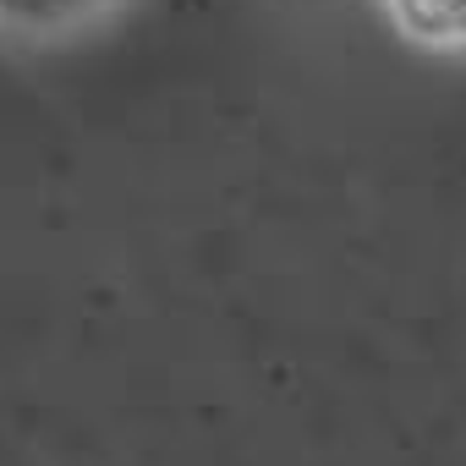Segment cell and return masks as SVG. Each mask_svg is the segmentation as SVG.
I'll use <instances>...</instances> for the list:
<instances>
[{"label":"cell","instance_id":"1","mask_svg":"<svg viewBox=\"0 0 466 466\" xmlns=\"http://www.w3.org/2000/svg\"><path fill=\"white\" fill-rule=\"evenodd\" d=\"M99 6L105 0H0V34H61Z\"/></svg>","mask_w":466,"mask_h":466},{"label":"cell","instance_id":"2","mask_svg":"<svg viewBox=\"0 0 466 466\" xmlns=\"http://www.w3.org/2000/svg\"><path fill=\"white\" fill-rule=\"evenodd\" d=\"M390 12L411 39L428 45H466V0H390Z\"/></svg>","mask_w":466,"mask_h":466}]
</instances>
